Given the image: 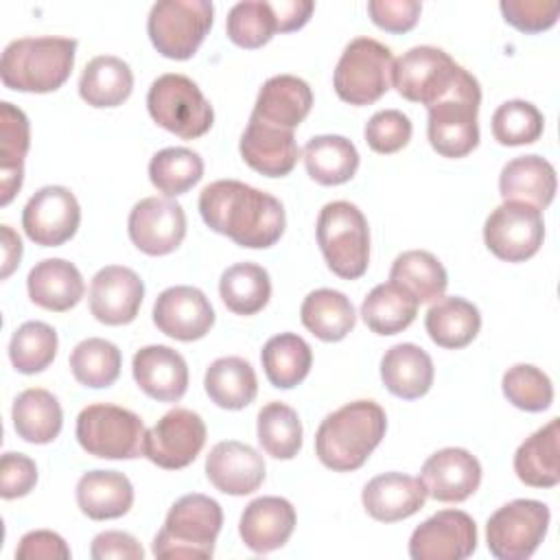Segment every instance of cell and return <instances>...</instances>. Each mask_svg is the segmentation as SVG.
I'll list each match as a JSON object with an SVG mask.
<instances>
[{"label": "cell", "mask_w": 560, "mask_h": 560, "mask_svg": "<svg viewBox=\"0 0 560 560\" xmlns=\"http://www.w3.org/2000/svg\"><path fill=\"white\" fill-rule=\"evenodd\" d=\"M278 31L276 13L267 0L236 2L225 18L228 37L241 48H260Z\"/></svg>", "instance_id": "obj_47"}, {"label": "cell", "mask_w": 560, "mask_h": 560, "mask_svg": "<svg viewBox=\"0 0 560 560\" xmlns=\"http://www.w3.org/2000/svg\"><path fill=\"white\" fill-rule=\"evenodd\" d=\"M302 158L308 177L322 186L346 184L359 168L357 147L348 138L335 133L311 138Z\"/></svg>", "instance_id": "obj_36"}, {"label": "cell", "mask_w": 560, "mask_h": 560, "mask_svg": "<svg viewBox=\"0 0 560 560\" xmlns=\"http://www.w3.org/2000/svg\"><path fill=\"white\" fill-rule=\"evenodd\" d=\"M131 372L138 387L153 400L175 402L188 389V365L168 346H144L133 354Z\"/></svg>", "instance_id": "obj_23"}, {"label": "cell", "mask_w": 560, "mask_h": 560, "mask_svg": "<svg viewBox=\"0 0 560 560\" xmlns=\"http://www.w3.org/2000/svg\"><path fill=\"white\" fill-rule=\"evenodd\" d=\"M15 433L31 444L52 442L63 424L59 400L42 387H28L18 394L11 409Z\"/></svg>", "instance_id": "obj_35"}, {"label": "cell", "mask_w": 560, "mask_h": 560, "mask_svg": "<svg viewBox=\"0 0 560 560\" xmlns=\"http://www.w3.org/2000/svg\"><path fill=\"white\" fill-rule=\"evenodd\" d=\"M477 549V525L462 510H440L409 538L413 560H464Z\"/></svg>", "instance_id": "obj_16"}, {"label": "cell", "mask_w": 560, "mask_h": 560, "mask_svg": "<svg viewBox=\"0 0 560 560\" xmlns=\"http://www.w3.org/2000/svg\"><path fill=\"white\" fill-rule=\"evenodd\" d=\"M503 396L523 411H545L553 402L551 378L536 365L516 363L501 378Z\"/></svg>", "instance_id": "obj_49"}, {"label": "cell", "mask_w": 560, "mask_h": 560, "mask_svg": "<svg viewBox=\"0 0 560 560\" xmlns=\"http://www.w3.org/2000/svg\"><path fill=\"white\" fill-rule=\"evenodd\" d=\"M131 243L149 256H166L175 252L186 236L184 208L171 197L140 199L127 219Z\"/></svg>", "instance_id": "obj_17"}, {"label": "cell", "mask_w": 560, "mask_h": 560, "mask_svg": "<svg viewBox=\"0 0 560 560\" xmlns=\"http://www.w3.org/2000/svg\"><path fill=\"white\" fill-rule=\"evenodd\" d=\"M90 556L94 560H142L144 549L131 534L109 529L94 536Z\"/></svg>", "instance_id": "obj_55"}, {"label": "cell", "mask_w": 560, "mask_h": 560, "mask_svg": "<svg viewBox=\"0 0 560 560\" xmlns=\"http://www.w3.org/2000/svg\"><path fill=\"white\" fill-rule=\"evenodd\" d=\"M203 223L241 247L265 249L280 241L287 217L280 199L238 179H217L199 195Z\"/></svg>", "instance_id": "obj_1"}, {"label": "cell", "mask_w": 560, "mask_h": 560, "mask_svg": "<svg viewBox=\"0 0 560 560\" xmlns=\"http://www.w3.org/2000/svg\"><path fill=\"white\" fill-rule=\"evenodd\" d=\"M422 4L418 0H370L368 13L372 22L389 33H407L416 26Z\"/></svg>", "instance_id": "obj_53"}, {"label": "cell", "mask_w": 560, "mask_h": 560, "mask_svg": "<svg viewBox=\"0 0 560 560\" xmlns=\"http://www.w3.org/2000/svg\"><path fill=\"white\" fill-rule=\"evenodd\" d=\"M411 120L398 109H381L365 122L363 136L372 151L389 155L405 149L411 140Z\"/></svg>", "instance_id": "obj_50"}, {"label": "cell", "mask_w": 560, "mask_h": 560, "mask_svg": "<svg viewBox=\"0 0 560 560\" xmlns=\"http://www.w3.org/2000/svg\"><path fill=\"white\" fill-rule=\"evenodd\" d=\"M203 387L217 407L236 411L254 402L258 378L249 361L241 357H221L208 365Z\"/></svg>", "instance_id": "obj_37"}, {"label": "cell", "mask_w": 560, "mask_h": 560, "mask_svg": "<svg viewBox=\"0 0 560 560\" xmlns=\"http://www.w3.org/2000/svg\"><path fill=\"white\" fill-rule=\"evenodd\" d=\"M418 300L398 282L376 284L361 304L365 326L376 335H396L418 315Z\"/></svg>", "instance_id": "obj_38"}, {"label": "cell", "mask_w": 560, "mask_h": 560, "mask_svg": "<svg viewBox=\"0 0 560 560\" xmlns=\"http://www.w3.org/2000/svg\"><path fill=\"white\" fill-rule=\"evenodd\" d=\"M433 361L416 343H396L381 359V378L387 392L402 400L424 396L433 385Z\"/></svg>", "instance_id": "obj_31"}, {"label": "cell", "mask_w": 560, "mask_h": 560, "mask_svg": "<svg viewBox=\"0 0 560 560\" xmlns=\"http://www.w3.org/2000/svg\"><path fill=\"white\" fill-rule=\"evenodd\" d=\"M144 298L140 276L122 265H107L96 271L90 284V313L107 326H122L136 319Z\"/></svg>", "instance_id": "obj_20"}, {"label": "cell", "mask_w": 560, "mask_h": 560, "mask_svg": "<svg viewBox=\"0 0 560 560\" xmlns=\"http://www.w3.org/2000/svg\"><path fill=\"white\" fill-rule=\"evenodd\" d=\"M420 481L424 483L427 497L442 503H462L477 492L481 483V464L470 451L446 446L435 451L422 464Z\"/></svg>", "instance_id": "obj_19"}, {"label": "cell", "mask_w": 560, "mask_h": 560, "mask_svg": "<svg viewBox=\"0 0 560 560\" xmlns=\"http://www.w3.org/2000/svg\"><path fill=\"white\" fill-rule=\"evenodd\" d=\"M560 420L551 418L545 427L534 431L514 453L516 477L532 488H553L560 481L558 464Z\"/></svg>", "instance_id": "obj_32"}, {"label": "cell", "mask_w": 560, "mask_h": 560, "mask_svg": "<svg viewBox=\"0 0 560 560\" xmlns=\"http://www.w3.org/2000/svg\"><path fill=\"white\" fill-rule=\"evenodd\" d=\"M256 435L262 451L276 459H293L302 448V422L293 407L267 402L256 418Z\"/></svg>", "instance_id": "obj_43"}, {"label": "cell", "mask_w": 560, "mask_h": 560, "mask_svg": "<svg viewBox=\"0 0 560 560\" xmlns=\"http://www.w3.org/2000/svg\"><path fill=\"white\" fill-rule=\"evenodd\" d=\"M133 90V72L114 55L90 59L79 79V94L92 107H118Z\"/></svg>", "instance_id": "obj_34"}, {"label": "cell", "mask_w": 560, "mask_h": 560, "mask_svg": "<svg viewBox=\"0 0 560 560\" xmlns=\"http://www.w3.org/2000/svg\"><path fill=\"white\" fill-rule=\"evenodd\" d=\"M481 88L475 79L462 92L429 107L427 136L442 158H464L479 144Z\"/></svg>", "instance_id": "obj_12"}, {"label": "cell", "mask_w": 560, "mask_h": 560, "mask_svg": "<svg viewBox=\"0 0 560 560\" xmlns=\"http://www.w3.org/2000/svg\"><path fill=\"white\" fill-rule=\"evenodd\" d=\"M361 501L374 521L396 523L422 510L427 490L420 477L392 470L372 477L361 492Z\"/></svg>", "instance_id": "obj_24"}, {"label": "cell", "mask_w": 560, "mask_h": 560, "mask_svg": "<svg viewBox=\"0 0 560 560\" xmlns=\"http://www.w3.org/2000/svg\"><path fill=\"white\" fill-rule=\"evenodd\" d=\"M206 475L210 483L232 497H245L265 481L262 455L238 440H223L214 444L206 457Z\"/></svg>", "instance_id": "obj_21"}, {"label": "cell", "mask_w": 560, "mask_h": 560, "mask_svg": "<svg viewBox=\"0 0 560 560\" xmlns=\"http://www.w3.org/2000/svg\"><path fill=\"white\" fill-rule=\"evenodd\" d=\"M300 319L308 332L322 341H341L357 324V313L341 291L315 289L311 291L302 306Z\"/></svg>", "instance_id": "obj_39"}, {"label": "cell", "mask_w": 560, "mask_h": 560, "mask_svg": "<svg viewBox=\"0 0 560 560\" xmlns=\"http://www.w3.org/2000/svg\"><path fill=\"white\" fill-rule=\"evenodd\" d=\"M77 442L81 448L101 459H136L144 455V422L138 413L94 402L77 416Z\"/></svg>", "instance_id": "obj_7"}, {"label": "cell", "mask_w": 560, "mask_h": 560, "mask_svg": "<svg viewBox=\"0 0 560 560\" xmlns=\"http://www.w3.org/2000/svg\"><path fill=\"white\" fill-rule=\"evenodd\" d=\"M475 77L455 59L435 46H413L394 61L392 83L396 92L411 101L427 105V109L470 85Z\"/></svg>", "instance_id": "obj_5"}, {"label": "cell", "mask_w": 560, "mask_h": 560, "mask_svg": "<svg viewBox=\"0 0 560 560\" xmlns=\"http://www.w3.org/2000/svg\"><path fill=\"white\" fill-rule=\"evenodd\" d=\"M317 245L328 269L343 278L357 280L370 265V228L365 214L350 201H330L317 217Z\"/></svg>", "instance_id": "obj_6"}, {"label": "cell", "mask_w": 560, "mask_h": 560, "mask_svg": "<svg viewBox=\"0 0 560 560\" xmlns=\"http://www.w3.org/2000/svg\"><path fill=\"white\" fill-rule=\"evenodd\" d=\"M389 280L411 291L420 304L440 300L448 287L444 265L424 249H409L398 254L392 262Z\"/></svg>", "instance_id": "obj_42"}, {"label": "cell", "mask_w": 560, "mask_h": 560, "mask_svg": "<svg viewBox=\"0 0 560 560\" xmlns=\"http://www.w3.org/2000/svg\"><path fill=\"white\" fill-rule=\"evenodd\" d=\"M295 529V508L282 497H258L241 514L238 534L254 553L280 549Z\"/></svg>", "instance_id": "obj_25"}, {"label": "cell", "mask_w": 560, "mask_h": 560, "mask_svg": "<svg viewBox=\"0 0 560 560\" xmlns=\"http://www.w3.org/2000/svg\"><path fill=\"white\" fill-rule=\"evenodd\" d=\"M120 365H122V354L118 346L101 337L83 339L70 352L72 376L85 387L103 389L114 385L116 378L120 376Z\"/></svg>", "instance_id": "obj_45"}, {"label": "cell", "mask_w": 560, "mask_h": 560, "mask_svg": "<svg viewBox=\"0 0 560 560\" xmlns=\"http://www.w3.org/2000/svg\"><path fill=\"white\" fill-rule=\"evenodd\" d=\"M545 118L540 109L523 98L501 103L492 114V136L503 147L532 144L542 136Z\"/></svg>", "instance_id": "obj_48"}, {"label": "cell", "mask_w": 560, "mask_h": 560, "mask_svg": "<svg viewBox=\"0 0 560 560\" xmlns=\"http://www.w3.org/2000/svg\"><path fill=\"white\" fill-rule=\"evenodd\" d=\"M387 431L385 409L374 400H352L328 413L315 433L319 462L337 472L361 468Z\"/></svg>", "instance_id": "obj_2"}, {"label": "cell", "mask_w": 560, "mask_h": 560, "mask_svg": "<svg viewBox=\"0 0 560 560\" xmlns=\"http://www.w3.org/2000/svg\"><path fill=\"white\" fill-rule=\"evenodd\" d=\"M549 508L536 499H514L501 505L486 525V542L499 560H525L542 542L549 527Z\"/></svg>", "instance_id": "obj_11"}, {"label": "cell", "mask_w": 560, "mask_h": 560, "mask_svg": "<svg viewBox=\"0 0 560 560\" xmlns=\"http://www.w3.org/2000/svg\"><path fill=\"white\" fill-rule=\"evenodd\" d=\"M219 293L232 313L254 315L267 306L271 280L267 269L256 262H234L221 273Z\"/></svg>", "instance_id": "obj_41"}, {"label": "cell", "mask_w": 560, "mask_h": 560, "mask_svg": "<svg viewBox=\"0 0 560 560\" xmlns=\"http://www.w3.org/2000/svg\"><path fill=\"white\" fill-rule=\"evenodd\" d=\"M206 424L199 413L175 407L144 433V457L160 468L190 466L206 444Z\"/></svg>", "instance_id": "obj_14"}, {"label": "cell", "mask_w": 560, "mask_h": 560, "mask_svg": "<svg viewBox=\"0 0 560 560\" xmlns=\"http://www.w3.org/2000/svg\"><path fill=\"white\" fill-rule=\"evenodd\" d=\"M77 505L92 521L125 516L133 505V486L118 470H90L77 481Z\"/></svg>", "instance_id": "obj_29"}, {"label": "cell", "mask_w": 560, "mask_h": 560, "mask_svg": "<svg viewBox=\"0 0 560 560\" xmlns=\"http://www.w3.org/2000/svg\"><path fill=\"white\" fill-rule=\"evenodd\" d=\"M503 20L523 33H542L558 22L560 2L547 0H501Z\"/></svg>", "instance_id": "obj_51"}, {"label": "cell", "mask_w": 560, "mask_h": 560, "mask_svg": "<svg viewBox=\"0 0 560 560\" xmlns=\"http://www.w3.org/2000/svg\"><path fill=\"white\" fill-rule=\"evenodd\" d=\"M214 7L208 0H160L147 18V33L166 59H190L212 26Z\"/></svg>", "instance_id": "obj_10"}, {"label": "cell", "mask_w": 560, "mask_h": 560, "mask_svg": "<svg viewBox=\"0 0 560 560\" xmlns=\"http://www.w3.org/2000/svg\"><path fill=\"white\" fill-rule=\"evenodd\" d=\"M81 223V208L66 186L39 188L22 210L26 236L42 247H57L70 241Z\"/></svg>", "instance_id": "obj_15"}, {"label": "cell", "mask_w": 560, "mask_h": 560, "mask_svg": "<svg viewBox=\"0 0 560 560\" xmlns=\"http://www.w3.org/2000/svg\"><path fill=\"white\" fill-rule=\"evenodd\" d=\"M424 328L435 346L446 350H459L466 348L479 335L481 315L472 302L459 295H442L427 311Z\"/></svg>", "instance_id": "obj_33"}, {"label": "cell", "mask_w": 560, "mask_h": 560, "mask_svg": "<svg viewBox=\"0 0 560 560\" xmlns=\"http://www.w3.org/2000/svg\"><path fill=\"white\" fill-rule=\"evenodd\" d=\"M57 332L46 322H24L9 341V359L20 374L44 372L57 354Z\"/></svg>", "instance_id": "obj_46"}, {"label": "cell", "mask_w": 560, "mask_h": 560, "mask_svg": "<svg viewBox=\"0 0 560 560\" xmlns=\"http://www.w3.org/2000/svg\"><path fill=\"white\" fill-rule=\"evenodd\" d=\"M153 324L160 332L177 341H197L210 332L214 311L201 289L177 284L158 295L153 304Z\"/></svg>", "instance_id": "obj_18"}, {"label": "cell", "mask_w": 560, "mask_h": 560, "mask_svg": "<svg viewBox=\"0 0 560 560\" xmlns=\"http://www.w3.org/2000/svg\"><path fill=\"white\" fill-rule=\"evenodd\" d=\"M2 278H9L22 258V241L9 225H2Z\"/></svg>", "instance_id": "obj_57"}, {"label": "cell", "mask_w": 560, "mask_h": 560, "mask_svg": "<svg viewBox=\"0 0 560 560\" xmlns=\"http://www.w3.org/2000/svg\"><path fill=\"white\" fill-rule=\"evenodd\" d=\"M245 164L267 177L289 175L300 158V147L293 131L280 129L249 116V122L238 142Z\"/></svg>", "instance_id": "obj_22"}, {"label": "cell", "mask_w": 560, "mask_h": 560, "mask_svg": "<svg viewBox=\"0 0 560 560\" xmlns=\"http://www.w3.org/2000/svg\"><path fill=\"white\" fill-rule=\"evenodd\" d=\"M70 556L66 540L50 529H33L24 534L15 549L18 560H68Z\"/></svg>", "instance_id": "obj_54"}, {"label": "cell", "mask_w": 560, "mask_h": 560, "mask_svg": "<svg viewBox=\"0 0 560 560\" xmlns=\"http://www.w3.org/2000/svg\"><path fill=\"white\" fill-rule=\"evenodd\" d=\"M223 525L221 505L199 492L177 499L153 538V556L162 560L212 558L214 540Z\"/></svg>", "instance_id": "obj_4"}, {"label": "cell", "mask_w": 560, "mask_h": 560, "mask_svg": "<svg viewBox=\"0 0 560 560\" xmlns=\"http://www.w3.org/2000/svg\"><path fill=\"white\" fill-rule=\"evenodd\" d=\"M499 192L503 201H521L545 210L556 197V168L540 155H518L501 168Z\"/></svg>", "instance_id": "obj_28"}, {"label": "cell", "mask_w": 560, "mask_h": 560, "mask_svg": "<svg viewBox=\"0 0 560 560\" xmlns=\"http://www.w3.org/2000/svg\"><path fill=\"white\" fill-rule=\"evenodd\" d=\"M26 289L28 298L37 306L63 313L81 302L85 293V282L81 271L70 260L44 258L28 271Z\"/></svg>", "instance_id": "obj_27"}, {"label": "cell", "mask_w": 560, "mask_h": 560, "mask_svg": "<svg viewBox=\"0 0 560 560\" xmlns=\"http://www.w3.org/2000/svg\"><path fill=\"white\" fill-rule=\"evenodd\" d=\"M31 147L26 114L9 101L0 103V203L7 206L22 186L24 160Z\"/></svg>", "instance_id": "obj_30"}, {"label": "cell", "mask_w": 560, "mask_h": 560, "mask_svg": "<svg viewBox=\"0 0 560 560\" xmlns=\"http://www.w3.org/2000/svg\"><path fill=\"white\" fill-rule=\"evenodd\" d=\"M545 238L542 212L529 203L503 201L483 223L486 247L505 262L532 258Z\"/></svg>", "instance_id": "obj_13"}, {"label": "cell", "mask_w": 560, "mask_h": 560, "mask_svg": "<svg viewBox=\"0 0 560 560\" xmlns=\"http://www.w3.org/2000/svg\"><path fill=\"white\" fill-rule=\"evenodd\" d=\"M271 9L276 13L280 33H289L302 28L308 22L315 4L311 0H276L271 2Z\"/></svg>", "instance_id": "obj_56"}, {"label": "cell", "mask_w": 560, "mask_h": 560, "mask_svg": "<svg viewBox=\"0 0 560 560\" xmlns=\"http://www.w3.org/2000/svg\"><path fill=\"white\" fill-rule=\"evenodd\" d=\"M37 483V466L24 453H4L0 459V494L2 499L26 497Z\"/></svg>", "instance_id": "obj_52"}, {"label": "cell", "mask_w": 560, "mask_h": 560, "mask_svg": "<svg viewBox=\"0 0 560 560\" xmlns=\"http://www.w3.org/2000/svg\"><path fill=\"white\" fill-rule=\"evenodd\" d=\"M147 109L160 127L184 140L203 136L214 122L212 105L199 85L177 72H166L151 83Z\"/></svg>", "instance_id": "obj_8"}, {"label": "cell", "mask_w": 560, "mask_h": 560, "mask_svg": "<svg viewBox=\"0 0 560 560\" xmlns=\"http://www.w3.org/2000/svg\"><path fill=\"white\" fill-rule=\"evenodd\" d=\"M392 68L394 55L385 44L372 37H354L337 61L335 92L350 105H372L389 90Z\"/></svg>", "instance_id": "obj_9"}, {"label": "cell", "mask_w": 560, "mask_h": 560, "mask_svg": "<svg viewBox=\"0 0 560 560\" xmlns=\"http://www.w3.org/2000/svg\"><path fill=\"white\" fill-rule=\"evenodd\" d=\"M74 55L77 39L70 37H20L2 52L0 79L15 92H55L68 81Z\"/></svg>", "instance_id": "obj_3"}, {"label": "cell", "mask_w": 560, "mask_h": 560, "mask_svg": "<svg viewBox=\"0 0 560 560\" xmlns=\"http://www.w3.org/2000/svg\"><path fill=\"white\" fill-rule=\"evenodd\" d=\"M267 381L278 389H291L300 385L313 365L311 346L295 332L273 335L260 352Z\"/></svg>", "instance_id": "obj_40"}, {"label": "cell", "mask_w": 560, "mask_h": 560, "mask_svg": "<svg viewBox=\"0 0 560 560\" xmlns=\"http://www.w3.org/2000/svg\"><path fill=\"white\" fill-rule=\"evenodd\" d=\"M311 85L295 74H276L258 90L254 112L258 120L293 131L311 112Z\"/></svg>", "instance_id": "obj_26"}, {"label": "cell", "mask_w": 560, "mask_h": 560, "mask_svg": "<svg viewBox=\"0 0 560 560\" xmlns=\"http://www.w3.org/2000/svg\"><path fill=\"white\" fill-rule=\"evenodd\" d=\"M203 177V160L186 147H166L149 162L151 184L166 197L188 192Z\"/></svg>", "instance_id": "obj_44"}]
</instances>
